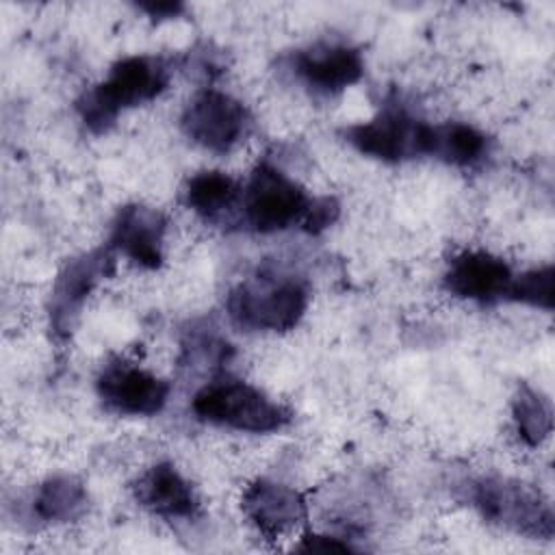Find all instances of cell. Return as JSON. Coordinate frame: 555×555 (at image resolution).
Listing matches in <instances>:
<instances>
[{
	"mask_svg": "<svg viewBox=\"0 0 555 555\" xmlns=\"http://www.w3.org/2000/svg\"><path fill=\"white\" fill-rule=\"evenodd\" d=\"M340 217V204L332 195H319L312 199L310 210L301 223V230L308 234H321L332 228Z\"/></svg>",
	"mask_w": 555,
	"mask_h": 555,
	"instance_id": "cell-20",
	"label": "cell"
},
{
	"mask_svg": "<svg viewBox=\"0 0 555 555\" xmlns=\"http://www.w3.org/2000/svg\"><path fill=\"white\" fill-rule=\"evenodd\" d=\"M286 69L310 95L334 98L364 76V56L343 41H317L286 56Z\"/></svg>",
	"mask_w": 555,
	"mask_h": 555,
	"instance_id": "cell-10",
	"label": "cell"
},
{
	"mask_svg": "<svg viewBox=\"0 0 555 555\" xmlns=\"http://www.w3.org/2000/svg\"><path fill=\"white\" fill-rule=\"evenodd\" d=\"M553 284H555L553 264H542V267L527 269V271L514 275L507 301L551 312L553 301H555Z\"/></svg>",
	"mask_w": 555,
	"mask_h": 555,
	"instance_id": "cell-19",
	"label": "cell"
},
{
	"mask_svg": "<svg viewBox=\"0 0 555 555\" xmlns=\"http://www.w3.org/2000/svg\"><path fill=\"white\" fill-rule=\"evenodd\" d=\"M310 304L304 275L284 269H258L234 284L225 297L230 321L243 332L282 334L299 325Z\"/></svg>",
	"mask_w": 555,
	"mask_h": 555,
	"instance_id": "cell-2",
	"label": "cell"
},
{
	"mask_svg": "<svg viewBox=\"0 0 555 555\" xmlns=\"http://www.w3.org/2000/svg\"><path fill=\"white\" fill-rule=\"evenodd\" d=\"M254 117L245 102L228 91L204 87L191 95L180 113L184 137L206 152L225 156L251 132Z\"/></svg>",
	"mask_w": 555,
	"mask_h": 555,
	"instance_id": "cell-8",
	"label": "cell"
},
{
	"mask_svg": "<svg viewBox=\"0 0 555 555\" xmlns=\"http://www.w3.org/2000/svg\"><path fill=\"white\" fill-rule=\"evenodd\" d=\"M514 275L501 256L486 249H462L449 258L442 273V288L457 299L492 306L507 301Z\"/></svg>",
	"mask_w": 555,
	"mask_h": 555,
	"instance_id": "cell-11",
	"label": "cell"
},
{
	"mask_svg": "<svg viewBox=\"0 0 555 555\" xmlns=\"http://www.w3.org/2000/svg\"><path fill=\"white\" fill-rule=\"evenodd\" d=\"M429 134L431 124L416 117L397 93L386 95L371 119L351 124L343 130L345 141L356 152L388 165L427 156Z\"/></svg>",
	"mask_w": 555,
	"mask_h": 555,
	"instance_id": "cell-6",
	"label": "cell"
},
{
	"mask_svg": "<svg viewBox=\"0 0 555 555\" xmlns=\"http://www.w3.org/2000/svg\"><path fill=\"white\" fill-rule=\"evenodd\" d=\"M490 147V137L477 126L468 121H442L431 124L427 156L451 167L470 169L488 158Z\"/></svg>",
	"mask_w": 555,
	"mask_h": 555,
	"instance_id": "cell-16",
	"label": "cell"
},
{
	"mask_svg": "<svg viewBox=\"0 0 555 555\" xmlns=\"http://www.w3.org/2000/svg\"><path fill=\"white\" fill-rule=\"evenodd\" d=\"M113 273L115 251L108 243L76 254L63 262V267L56 271L52 280L46 301L48 330L54 343L65 345L74 336L85 304L89 301L93 291Z\"/></svg>",
	"mask_w": 555,
	"mask_h": 555,
	"instance_id": "cell-7",
	"label": "cell"
},
{
	"mask_svg": "<svg viewBox=\"0 0 555 555\" xmlns=\"http://www.w3.org/2000/svg\"><path fill=\"white\" fill-rule=\"evenodd\" d=\"M468 501L490 525L529 540H553L555 512L544 492L507 475H481L468 486Z\"/></svg>",
	"mask_w": 555,
	"mask_h": 555,
	"instance_id": "cell-4",
	"label": "cell"
},
{
	"mask_svg": "<svg viewBox=\"0 0 555 555\" xmlns=\"http://www.w3.org/2000/svg\"><path fill=\"white\" fill-rule=\"evenodd\" d=\"M295 551L301 553H353L358 551L347 538L332 533H304L295 544Z\"/></svg>",
	"mask_w": 555,
	"mask_h": 555,
	"instance_id": "cell-21",
	"label": "cell"
},
{
	"mask_svg": "<svg viewBox=\"0 0 555 555\" xmlns=\"http://www.w3.org/2000/svg\"><path fill=\"white\" fill-rule=\"evenodd\" d=\"M191 412L199 423L243 434H275L293 421L286 405L258 386L228 375L199 386L191 399Z\"/></svg>",
	"mask_w": 555,
	"mask_h": 555,
	"instance_id": "cell-3",
	"label": "cell"
},
{
	"mask_svg": "<svg viewBox=\"0 0 555 555\" xmlns=\"http://www.w3.org/2000/svg\"><path fill=\"white\" fill-rule=\"evenodd\" d=\"M243 186L225 171L204 169L193 173L182 189V199L204 221H223L241 204Z\"/></svg>",
	"mask_w": 555,
	"mask_h": 555,
	"instance_id": "cell-17",
	"label": "cell"
},
{
	"mask_svg": "<svg viewBox=\"0 0 555 555\" xmlns=\"http://www.w3.org/2000/svg\"><path fill=\"white\" fill-rule=\"evenodd\" d=\"M89 512V490L69 473L50 475L28 496V516L37 525H69Z\"/></svg>",
	"mask_w": 555,
	"mask_h": 555,
	"instance_id": "cell-15",
	"label": "cell"
},
{
	"mask_svg": "<svg viewBox=\"0 0 555 555\" xmlns=\"http://www.w3.org/2000/svg\"><path fill=\"white\" fill-rule=\"evenodd\" d=\"M137 11L147 15L154 22H167V20H178L186 13V4L180 0H147V2H137Z\"/></svg>",
	"mask_w": 555,
	"mask_h": 555,
	"instance_id": "cell-22",
	"label": "cell"
},
{
	"mask_svg": "<svg viewBox=\"0 0 555 555\" xmlns=\"http://www.w3.org/2000/svg\"><path fill=\"white\" fill-rule=\"evenodd\" d=\"M95 395L117 416L150 418L169 403L171 384L126 358H111L95 375Z\"/></svg>",
	"mask_w": 555,
	"mask_h": 555,
	"instance_id": "cell-9",
	"label": "cell"
},
{
	"mask_svg": "<svg viewBox=\"0 0 555 555\" xmlns=\"http://www.w3.org/2000/svg\"><path fill=\"white\" fill-rule=\"evenodd\" d=\"M134 501L167 522H195L202 516V501L193 483L173 462H156L132 483Z\"/></svg>",
	"mask_w": 555,
	"mask_h": 555,
	"instance_id": "cell-13",
	"label": "cell"
},
{
	"mask_svg": "<svg viewBox=\"0 0 555 555\" xmlns=\"http://www.w3.org/2000/svg\"><path fill=\"white\" fill-rule=\"evenodd\" d=\"M167 225L169 221L163 210L141 202H130L117 208L106 243L115 254H121L132 264L156 271L165 262Z\"/></svg>",
	"mask_w": 555,
	"mask_h": 555,
	"instance_id": "cell-12",
	"label": "cell"
},
{
	"mask_svg": "<svg viewBox=\"0 0 555 555\" xmlns=\"http://www.w3.org/2000/svg\"><path fill=\"white\" fill-rule=\"evenodd\" d=\"M312 195L275 163L260 160L241 191L236 219L256 234H275L304 223Z\"/></svg>",
	"mask_w": 555,
	"mask_h": 555,
	"instance_id": "cell-5",
	"label": "cell"
},
{
	"mask_svg": "<svg viewBox=\"0 0 555 555\" xmlns=\"http://www.w3.org/2000/svg\"><path fill=\"white\" fill-rule=\"evenodd\" d=\"M512 421L518 438L527 447H540L553 431L551 401L529 384H518L512 397Z\"/></svg>",
	"mask_w": 555,
	"mask_h": 555,
	"instance_id": "cell-18",
	"label": "cell"
},
{
	"mask_svg": "<svg viewBox=\"0 0 555 555\" xmlns=\"http://www.w3.org/2000/svg\"><path fill=\"white\" fill-rule=\"evenodd\" d=\"M169 82L171 65L167 59L130 54L115 61L100 82L85 89L74 108L91 134H106L126 111L160 98Z\"/></svg>",
	"mask_w": 555,
	"mask_h": 555,
	"instance_id": "cell-1",
	"label": "cell"
},
{
	"mask_svg": "<svg viewBox=\"0 0 555 555\" xmlns=\"http://www.w3.org/2000/svg\"><path fill=\"white\" fill-rule=\"evenodd\" d=\"M241 509L256 531L269 540L297 529L308 518L304 494L293 486L267 477H260L245 488Z\"/></svg>",
	"mask_w": 555,
	"mask_h": 555,
	"instance_id": "cell-14",
	"label": "cell"
}]
</instances>
